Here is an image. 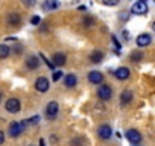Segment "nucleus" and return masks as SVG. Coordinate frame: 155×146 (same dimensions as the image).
I'll return each instance as SVG.
<instances>
[{
  "instance_id": "1",
  "label": "nucleus",
  "mask_w": 155,
  "mask_h": 146,
  "mask_svg": "<svg viewBox=\"0 0 155 146\" xmlns=\"http://www.w3.org/2000/svg\"><path fill=\"white\" fill-rule=\"evenodd\" d=\"M26 128V122H12L9 126H8V134L9 137L12 138H17Z\"/></svg>"
},
{
  "instance_id": "2",
  "label": "nucleus",
  "mask_w": 155,
  "mask_h": 146,
  "mask_svg": "<svg viewBox=\"0 0 155 146\" xmlns=\"http://www.w3.org/2000/svg\"><path fill=\"white\" fill-rule=\"evenodd\" d=\"M97 98H99L101 101H110V99L113 98V90H111V87L107 85V84H102V85L99 87V90H97Z\"/></svg>"
},
{
  "instance_id": "3",
  "label": "nucleus",
  "mask_w": 155,
  "mask_h": 146,
  "mask_svg": "<svg viewBox=\"0 0 155 146\" xmlns=\"http://www.w3.org/2000/svg\"><path fill=\"white\" fill-rule=\"evenodd\" d=\"M5 108H6V111H8V113L15 114V113H18V111H20V101H18V99H15V98H11V99H8V101H6Z\"/></svg>"
},
{
  "instance_id": "4",
  "label": "nucleus",
  "mask_w": 155,
  "mask_h": 146,
  "mask_svg": "<svg viewBox=\"0 0 155 146\" xmlns=\"http://www.w3.org/2000/svg\"><path fill=\"white\" fill-rule=\"evenodd\" d=\"M49 79L46 78V76H40L37 81H35V88H37V91H40V93H46L47 90H49Z\"/></svg>"
},
{
  "instance_id": "5",
  "label": "nucleus",
  "mask_w": 155,
  "mask_h": 146,
  "mask_svg": "<svg viewBox=\"0 0 155 146\" xmlns=\"http://www.w3.org/2000/svg\"><path fill=\"white\" fill-rule=\"evenodd\" d=\"M58 111H59L58 102L52 101V102L47 104V107H46V116H47L49 119H55V117L58 116Z\"/></svg>"
},
{
  "instance_id": "6",
  "label": "nucleus",
  "mask_w": 155,
  "mask_h": 146,
  "mask_svg": "<svg viewBox=\"0 0 155 146\" xmlns=\"http://www.w3.org/2000/svg\"><path fill=\"white\" fill-rule=\"evenodd\" d=\"M88 81L91 84H94V85H99V84L104 82V75L101 71H97V70H93V71L88 73Z\"/></svg>"
},
{
  "instance_id": "7",
  "label": "nucleus",
  "mask_w": 155,
  "mask_h": 146,
  "mask_svg": "<svg viewBox=\"0 0 155 146\" xmlns=\"http://www.w3.org/2000/svg\"><path fill=\"white\" fill-rule=\"evenodd\" d=\"M131 12L135 14V15H144V14L147 12V5H146V2H137V3L132 6Z\"/></svg>"
},
{
  "instance_id": "8",
  "label": "nucleus",
  "mask_w": 155,
  "mask_h": 146,
  "mask_svg": "<svg viewBox=\"0 0 155 146\" xmlns=\"http://www.w3.org/2000/svg\"><path fill=\"white\" fill-rule=\"evenodd\" d=\"M126 138L129 140V143L137 144V143L141 141V134L137 129H129V131H126Z\"/></svg>"
},
{
  "instance_id": "9",
  "label": "nucleus",
  "mask_w": 155,
  "mask_h": 146,
  "mask_svg": "<svg viewBox=\"0 0 155 146\" xmlns=\"http://www.w3.org/2000/svg\"><path fill=\"white\" fill-rule=\"evenodd\" d=\"M97 134H99V137H101L102 140H108V138L111 137V134H113L111 126H108V125H102V126H99Z\"/></svg>"
},
{
  "instance_id": "10",
  "label": "nucleus",
  "mask_w": 155,
  "mask_h": 146,
  "mask_svg": "<svg viewBox=\"0 0 155 146\" xmlns=\"http://www.w3.org/2000/svg\"><path fill=\"white\" fill-rule=\"evenodd\" d=\"M114 75H116V78H117V79L125 81V79H128V78H129L131 71H129V68H128V67H119V68L116 70Z\"/></svg>"
},
{
  "instance_id": "11",
  "label": "nucleus",
  "mask_w": 155,
  "mask_h": 146,
  "mask_svg": "<svg viewBox=\"0 0 155 146\" xmlns=\"http://www.w3.org/2000/svg\"><path fill=\"white\" fill-rule=\"evenodd\" d=\"M150 41H152V38H150L149 34H141V35L137 37V46L138 47H146V46L150 44Z\"/></svg>"
},
{
  "instance_id": "12",
  "label": "nucleus",
  "mask_w": 155,
  "mask_h": 146,
  "mask_svg": "<svg viewBox=\"0 0 155 146\" xmlns=\"http://www.w3.org/2000/svg\"><path fill=\"white\" fill-rule=\"evenodd\" d=\"M26 65H28V68H31V70L38 68V65H40L38 56H35V55H29V56L26 58Z\"/></svg>"
},
{
  "instance_id": "13",
  "label": "nucleus",
  "mask_w": 155,
  "mask_h": 146,
  "mask_svg": "<svg viewBox=\"0 0 155 146\" xmlns=\"http://www.w3.org/2000/svg\"><path fill=\"white\" fill-rule=\"evenodd\" d=\"M6 22H8V25H11V26H18L20 22H21V18H20V15H18L17 12H9Z\"/></svg>"
},
{
  "instance_id": "14",
  "label": "nucleus",
  "mask_w": 155,
  "mask_h": 146,
  "mask_svg": "<svg viewBox=\"0 0 155 146\" xmlns=\"http://www.w3.org/2000/svg\"><path fill=\"white\" fill-rule=\"evenodd\" d=\"M76 82H78V79H76V76L73 75V73H68V75L64 78V85L67 88H73L76 85Z\"/></svg>"
},
{
  "instance_id": "15",
  "label": "nucleus",
  "mask_w": 155,
  "mask_h": 146,
  "mask_svg": "<svg viewBox=\"0 0 155 146\" xmlns=\"http://www.w3.org/2000/svg\"><path fill=\"white\" fill-rule=\"evenodd\" d=\"M65 55L64 53H61V52H58V53H55L53 55V65H59V67H62L64 64H65Z\"/></svg>"
},
{
  "instance_id": "16",
  "label": "nucleus",
  "mask_w": 155,
  "mask_h": 146,
  "mask_svg": "<svg viewBox=\"0 0 155 146\" xmlns=\"http://www.w3.org/2000/svg\"><path fill=\"white\" fill-rule=\"evenodd\" d=\"M58 6H59L58 0H46L44 5H43V8H44L46 11H53V9H56Z\"/></svg>"
},
{
  "instance_id": "17",
  "label": "nucleus",
  "mask_w": 155,
  "mask_h": 146,
  "mask_svg": "<svg viewBox=\"0 0 155 146\" xmlns=\"http://www.w3.org/2000/svg\"><path fill=\"white\" fill-rule=\"evenodd\" d=\"M132 101V93L129 91V90H125L122 95H120V102H122V105H126V104H129Z\"/></svg>"
},
{
  "instance_id": "18",
  "label": "nucleus",
  "mask_w": 155,
  "mask_h": 146,
  "mask_svg": "<svg viewBox=\"0 0 155 146\" xmlns=\"http://www.w3.org/2000/svg\"><path fill=\"white\" fill-rule=\"evenodd\" d=\"M90 59H91V62H96V64H99V62H102V59H104V53H102L101 50H94V52L91 53Z\"/></svg>"
},
{
  "instance_id": "19",
  "label": "nucleus",
  "mask_w": 155,
  "mask_h": 146,
  "mask_svg": "<svg viewBox=\"0 0 155 146\" xmlns=\"http://www.w3.org/2000/svg\"><path fill=\"white\" fill-rule=\"evenodd\" d=\"M129 58H131V61H134V62H140V61H143V52L135 50V52H132V53L129 55Z\"/></svg>"
},
{
  "instance_id": "20",
  "label": "nucleus",
  "mask_w": 155,
  "mask_h": 146,
  "mask_svg": "<svg viewBox=\"0 0 155 146\" xmlns=\"http://www.w3.org/2000/svg\"><path fill=\"white\" fill-rule=\"evenodd\" d=\"M11 53V47H8L6 44H0V59L6 58Z\"/></svg>"
},
{
  "instance_id": "21",
  "label": "nucleus",
  "mask_w": 155,
  "mask_h": 146,
  "mask_svg": "<svg viewBox=\"0 0 155 146\" xmlns=\"http://www.w3.org/2000/svg\"><path fill=\"white\" fill-rule=\"evenodd\" d=\"M82 25H84L85 28H90L91 25H94V18H91V17H85L84 22H82Z\"/></svg>"
},
{
  "instance_id": "22",
  "label": "nucleus",
  "mask_w": 155,
  "mask_h": 146,
  "mask_svg": "<svg viewBox=\"0 0 155 146\" xmlns=\"http://www.w3.org/2000/svg\"><path fill=\"white\" fill-rule=\"evenodd\" d=\"M21 3H23V6H26V8H32V6H35L37 0H21Z\"/></svg>"
},
{
  "instance_id": "23",
  "label": "nucleus",
  "mask_w": 155,
  "mask_h": 146,
  "mask_svg": "<svg viewBox=\"0 0 155 146\" xmlns=\"http://www.w3.org/2000/svg\"><path fill=\"white\" fill-rule=\"evenodd\" d=\"M61 78H62V71H59V70L53 71V75H52V79H53L55 82H58V81H59Z\"/></svg>"
},
{
  "instance_id": "24",
  "label": "nucleus",
  "mask_w": 155,
  "mask_h": 146,
  "mask_svg": "<svg viewBox=\"0 0 155 146\" xmlns=\"http://www.w3.org/2000/svg\"><path fill=\"white\" fill-rule=\"evenodd\" d=\"M102 2H104V5H107V6H116V5H119L120 0H102Z\"/></svg>"
},
{
  "instance_id": "25",
  "label": "nucleus",
  "mask_w": 155,
  "mask_h": 146,
  "mask_svg": "<svg viewBox=\"0 0 155 146\" xmlns=\"http://www.w3.org/2000/svg\"><path fill=\"white\" fill-rule=\"evenodd\" d=\"M111 40H113V43H114V46H116L117 52H120V49H122V44H120V43H119V40L116 38V35H111Z\"/></svg>"
},
{
  "instance_id": "26",
  "label": "nucleus",
  "mask_w": 155,
  "mask_h": 146,
  "mask_svg": "<svg viewBox=\"0 0 155 146\" xmlns=\"http://www.w3.org/2000/svg\"><path fill=\"white\" fill-rule=\"evenodd\" d=\"M40 58H41V59H43V61L47 64V67H49V68H53V67H55V65H53V62H50V61H49V59H47V58H46L43 53H40Z\"/></svg>"
},
{
  "instance_id": "27",
  "label": "nucleus",
  "mask_w": 155,
  "mask_h": 146,
  "mask_svg": "<svg viewBox=\"0 0 155 146\" xmlns=\"http://www.w3.org/2000/svg\"><path fill=\"white\" fill-rule=\"evenodd\" d=\"M40 22H41V18H40L38 15H34V17L31 18V23H32L34 26H38V25H40Z\"/></svg>"
},
{
  "instance_id": "28",
  "label": "nucleus",
  "mask_w": 155,
  "mask_h": 146,
  "mask_svg": "<svg viewBox=\"0 0 155 146\" xmlns=\"http://www.w3.org/2000/svg\"><path fill=\"white\" fill-rule=\"evenodd\" d=\"M38 120H40V117L38 116H34V117H31L29 120H26V122H29L31 125H37L38 123Z\"/></svg>"
},
{
  "instance_id": "29",
  "label": "nucleus",
  "mask_w": 155,
  "mask_h": 146,
  "mask_svg": "<svg viewBox=\"0 0 155 146\" xmlns=\"http://www.w3.org/2000/svg\"><path fill=\"white\" fill-rule=\"evenodd\" d=\"M122 35H123V38H125V40H129V32H128V31H123V32H122Z\"/></svg>"
},
{
  "instance_id": "30",
  "label": "nucleus",
  "mask_w": 155,
  "mask_h": 146,
  "mask_svg": "<svg viewBox=\"0 0 155 146\" xmlns=\"http://www.w3.org/2000/svg\"><path fill=\"white\" fill-rule=\"evenodd\" d=\"M3 141H5V134H3L2 131H0V144H2Z\"/></svg>"
},
{
  "instance_id": "31",
  "label": "nucleus",
  "mask_w": 155,
  "mask_h": 146,
  "mask_svg": "<svg viewBox=\"0 0 155 146\" xmlns=\"http://www.w3.org/2000/svg\"><path fill=\"white\" fill-rule=\"evenodd\" d=\"M40 146H46V143H44V138H40Z\"/></svg>"
},
{
  "instance_id": "32",
  "label": "nucleus",
  "mask_w": 155,
  "mask_h": 146,
  "mask_svg": "<svg viewBox=\"0 0 155 146\" xmlns=\"http://www.w3.org/2000/svg\"><path fill=\"white\" fill-rule=\"evenodd\" d=\"M0 101H2V93H0Z\"/></svg>"
},
{
  "instance_id": "33",
  "label": "nucleus",
  "mask_w": 155,
  "mask_h": 146,
  "mask_svg": "<svg viewBox=\"0 0 155 146\" xmlns=\"http://www.w3.org/2000/svg\"><path fill=\"white\" fill-rule=\"evenodd\" d=\"M140 2H146V0H140Z\"/></svg>"
},
{
  "instance_id": "34",
  "label": "nucleus",
  "mask_w": 155,
  "mask_h": 146,
  "mask_svg": "<svg viewBox=\"0 0 155 146\" xmlns=\"http://www.w3.org/2000/svg\"><path fill=\"white\" fill-rule=\"evenodd\" d=\"M29 146H31V144H29Z\"/></svg>"
}]
</instances>
